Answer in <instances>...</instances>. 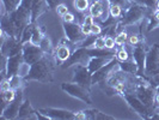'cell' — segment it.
<instances>
[{
    "label": "cell",
    "mask_w": 159,
    "mask_h": 120,
    "mask_svg": "<svg viewBox=\"0 0 159 120\" xmlns=\"http://www.w3.org/2000/svg\"><path fill=\"white\" fill-rule=\"evenodd\" d=\"M54 58L50 54H44V56L37 63L31 65L29 74L25 77V80L35 79L41 82H52V74L54 69Z\"/></svg>",
    "instance_id": "cell-1"
},
{
    "label": "cell",
    "mask_w": 159,
    "mask_h": 120,
    "mask_svg": "<svg viewBox=\"0 0 159 120\" xmlns=\"http://www.w3.org/2000/svg\"><path fill=\"white\" fill-rule=\"evenodd\" d=\"M62 90L67 91L71 96H74L77 98H80L81 101L86 102L88 104L92 103V100L90 97V94H89V89L84 88L83 85H80L78 83H62L61 85Z\"/></svg>",
    "instance_id": "cell-2"
},
{
    "label": "cell",
    "mask_w": 159,
    "mask_h": 120,
    "mask_svg": "<svg viewBox=\"0 0 159 120\" xmlns=\"http://www.w3.org/2000/svg\"><path fill=\"white\" fill-rule=\"evenodd\" d=\"M44 52L42 50V48L34 45L31 42H25L23 43V56L25 63H28L29 65H32L35 63H37L39 60H41L44 56Z\"/></svg>",
    "instance_id": "cell-3"
},
{
    "label": "cell",
    "mask_w": 159,
    "mask_h": 120,
    "mask_svg": "<svg viewBox=\"0 0 159 120\" xmlns=\"http://www.w3.org/2000/svg\"><path fill=\"white\" fill-rule=\"evenodd\" d=\"M74 78L73 82L74 83H78L80 85H83L84 88H86L90 90V87L92 84V73L90 72L88 66L85 65H77L75 70H74Z\"/></svg>",
    "instance_id": "cell-4"
},
{
    "label": "cell",
    "mask_w": 159,
    "mask_h": 120,
    "mask_svg": "<svg viewBox=\"0 0 159 120\" xmlns=\"http://www.w3.org/2000/svg\"><path fill=\"white\" fill-rule=\"evenodd\" d=\"M123 97L128 101V103L130 104V107H132L135 112L139 113L141 117H143V118H148V117L152 114V111H153V109L148 108V107L143 103V101H141L136 95L134 96V94L126 93V94L123 95Z\"/></svg>",
    "instance_id": "cell-5"
},
{
    "label": "cell",
    "mask_w": 159,
    "mask_h": 120,
    "mask_svg": "<svg viewBox=\"0 0 159 120\" xmlns=\"http://www.w3.org/2000/svg\"><path fill=\"white\" fill-rule=\"evenodd\" d=\"M65 31L68 37V40L72 43H81L88 36L83 32V29L79 24L74 23H66L65 22Z\"/></svg>",
    "instance_id": "cell-6"
},
{
    "label": "cell",
    "mask_w": 159,
    "mask_h": 120,
    "mask_svg": "<svg viewBox=\"0 0 159 120\" xmlns=\"http://www.w3.org/2000/svg\"><path fill=\"white\" fill-rule=\"evenodd\" d=\"M89 10L91 16L95 19H98L99 22H105V19L108 18V13H110V6H105L104 0H93Z\"/></svg>",
    "instance_id": "cell-7"
},
{
    "label": "cell",
    "mask_w": 159,
    "mask_h": 120,
    "mask_svg": "<svg viewBox=\"0 0 159 120\" xmlns=\"http://www.w3.org/2000/svg\"><path fill=\"white\" fill-rule=\"evenodd\" d=\"M146 71L151 76H154L159 72V45H154L146 56Z\"/></svg>",
    "instance_id": "cell-8"
},
{
    "label": "cell",
    "mask_w": 159,
    "mask_h": 120,
    "mask_svg": "<svg viewBox=\"0 0 159 120\" xmlns=\"http://www.w3.org/2000/svg\"><path fill=\"white\" fill-rule=\"evenodd\" d=\"M147 11V6H143V5H132L129 10H128L127 15L125 16L122 24H134L139 22L140 19H143L145 13Z\"/></svg>",
    "instance_id": "cell-9"
},
{
    "label": "cell",
    "mask_w": 159,
    "mask_h": 120,
    "mask_svg": "<svg viewBox=\"0 0 159 120\" xmlns=\"http://www.w3.org/2000/svg\"><path fill=\"white\" fill-rule=\"evenodd\" d=\"M22 101H23V93H22V89L19 90V93H17L16 97L13 101H11L8 106L2 111V118H6V119H16L18 117V113L20 109V106H22Z\"/></svg>",
    "instance_id": "cell-10"
},
{
    "label": "cell",
    "mask_w": 159,
    "mask_h": 120,
    "mask_svg": "<svg viewBox=\"0 0 159 120\" xmlns=\"http://www.w3.org/2000/svg\"><path fill=\"white\" fill-rule=\"evenodd\" d=\"M40 113L46 115L47 118L52 119H75L77 113L71 112V111H65V109H53V108H47V109H41Z\"/></svg>",
    "instance_id": "cell-11"
},
{
    "label": "cell",
    "mask_w": 159,
    "mask_h": 120,
    "mask_svg": "<svg viewBox=\"0 0 159 120\" xmlns=\"http://www.w3.org/2000/svg\"><path fill=\"white\" fill-rule=\"evenodd\" d=\"M24 61H25V60H24L23 53L8 58L7 59V78H11V77L18 74L19 69H20V66H22V64H23Z\"/></svg>",
    "instance_id": "cell-12"
},
{
    "label": "cell",
    "mask_w": 159,
    "mask_h": 120,
    "mask_svg": "<svg viewBox=\"0 0 159 120\" xmlns=\"http://www.w3.org/2000/svg\"><path fill=\"white\" fill-rule=\"evenodd\" d=\"M133 59L135 60L138 64V74H143L145 65H146V52H145V47L143 45H136L135 49L133 50Z\"/></svg>",
    "instance_id": "cell-13"
},
{
    "label": "cell",
    "mask_w": 159,
    "mask_h": 120,
    "mask_svg": "<svg viewBox=\"0 0 159 120\" xmlns=\"http://www.w3.org/2000/svg\"><path fill=\"white\" fill-rule=\"evenodd\" d=\"M114 58H105V56H92L91 59H90V61H89L88 64V67L90 72L93 74L96 71H98V70H101L103 66L108 64V63H110Z\"/></svg>",
    "instance_id": "cell-14"
},
{
    "label": "cell",
    "mask_w": 159,
    "mask_h": 120,
    "mask_svg": "<svg viewBox=\"0 0 159 120\" xmlns=\"http://www.w3.org/2000/svg\"><path fill=\"white\" fill-rule=\"evenodd\" d=\"M35 114H36V112L32 109L30 101L25 100L22 103V106H20V109H19L17 119H34V118H36Z\"/></svg>",
    "instance_id": "cell-15"
},
{
    "label": "cell",
    "mask_w": 159,
    "mask_h": 120,
    "mask_svg": "<svg viewBox=\"0 0 159 120\" xmlns=\"http://www.w3.org/2000/svg\"><path fill=\"white\" fill-rule=\"evenodd\" d=\"M56 56L61 60L65 61L71 56V50L67 47V45H65V41H61V43L59 45V47L56 48Z\"/></svg>",
    "instance_id": "cell-16"
},
{
    "label": "cell",
    "mask_w": 159,
    "mask_h": 120,
    "mask_svg": "<svg viewBox=\"0 0 159 120\" xmlns=\"http://www.w3.org/2000/svg\"><path fill=\"white\" fill-rule=\"evenodd\" d=\"M120 67L122 71L127 73H138V64L134 59L130 61H122V64H120Z\"/></svg>",
    "instance_id": "cell-17"
},
{
    "label": "cell",
    "mask_w": 159,
    "mask_h": 120,
    "mask_svg": "<svg viewBox=\"0 0 159 120\" xmlns=\"http://www.w3.org/2000/svg\"><path fill=\"white\" fill-rule=\"evenodd\" d=\"M23 0H2V4L5 5L7 12H15L17 8L20 6V2Z\"/></svg>",
    "instance_id": "cell-18"
},
{
    "label": "cell",
    "mask_w": 159,
    "mask_h": 120,
    "mask_svg": "<svg viewBox=\"0 0 159 120\" xmlns=\"http://www.w3.org/2000/svg\"><path fill=\"white\" fill-rule=\"evenodd\" d=\"M43 37H44V36H43V34H42L40 28H39V26H35V28H34V31H32L30 42L34 43V45H36V46H39L41 43V41L43 40Z\"/></svg>",
    "instance_id": "cell-19"
},
{
    "label": "cell",
    "mask_w": 159,
    "mask_h": 120,
    "mask_svg": "<svg viewBox=\"0 0 159 120\" xmlns=\"http://www.w3.org/2000/svg\"><path fill=\"white\" fill-rule=\"evenodd\" d=\"M40 47L42 48V50L47 54H50L52 53V43H50V40L48 39L47 36L43 37V40L41 41L40 43Z\"/></svg>",
    "instance_id": "cell-20"
},
{
    "label": "cell",
    "mask_w": 159,
    "mask_h": 120,
    "mask_svg": "<svg viewBox=\"0 0 159 120\" xmlns=\"http://www.w3.org/2000/svg\"><path fill=\"white\" fill-rule=\"evenodd\" d=\"M73 5H74L75 10L81 12V11H85L89 8V0H74Z\"/></svg>",
    "instance_id": "cell-21"
},
{
    "label": "cell",
    "mask_w": 159,
    "mask_h": 120,
    "mask_svg": "<svg viewBox=\"0 0 159 120\" xmlns=\"http://www.w3.org/2000/svg\"><path fill=\"white\" fill-rule=\"evenodd\" d=\"M159 26V10H157L151 17V21H150V24H148V30L151 31L153 28H157Z\"/></svg>",
    "instance_id": "cell-22"
},
{
    "label": "cell",
    "mask_w": 159,
    "mask_h": 120,
    "mask_svg": "<svg viewBox=\"0 0 159 120\" xmlns=\"http://www.w3.org/2000/svg\"><path fill=\"white\" fill-rule=\"evenodd\" d=\"M122 13V7L116 5V4H111L110 5V16L112 18H119Z\"/></svg>",
    "instance_id": "cell-23"
},
{
    "label": "cell",
    "mask_w": 159,
    "mask_h": 120,
    "mask_svg": "<svg viewBox=\"0 0 159 120\" xmlns=\"http://www.w3.org/2000/svg\"><path fill=\"white\" fill-rule=\"evenodd\" d=\"M109 2L116 4L122 8H129L132 6V0H109Z\"/></svg>",
    "instance_id": "cell-24"
},
{
    "label": "cell",
    "mask_w": 159,
    "mask_h": 120,
    "mask_svg": "<svg viewBox=\"0 0 159 120\" xmlns=\"http://www.w3.org/2000/svg\"><path fill=\"white\" fill-rule=\"evenodd\" d=\"M116 59L120 61H127V60H129V54L125 48H122L119 52H116Z\"/></svg>",
    "instance_id": "cell-25"
},
{
    "label": "cell",
    "mask_w": 159,
    "mask_h": 120,
    "mask_svg": "<svg viewBox=\"0 0 159 120\" xmlns=\"http://www.w3.org/2000/svg\"><path fill=\"white\" fill-rule=\"evenodd\" d=\"M127 37H128V35H127V32L126 31H121L115 37V42H116V45H125L126 43V41H127Z\"/></svg>",
    "instance_id": "cell-26"
},
{
    "label": "cell",
    "mask_w": 159,
    "mask_h": 120,
    "mask_svg": "<svg viewBox=\"0 0 159 120\" xmlns=\"http://www.w3.org/2000/svg\"><path fill=\"white\" fill-rule=\"evenodd\" d=\"M91 48H105V37H103V36L96 37L95 42H93Z\"/></svg>",
    "instance_id": "cell-27"
},
{
    "label": "cell",
    "mask_w": 159,
    "mask_h": 120,
    "mask_svg": "<svg viewBox=\"0 0 159 120\" xmlns=\"http://www.w3.org/2000/svg\"><path fill=\"white\" fill-rule=\"evenodd\" d=\"M56 11H57V13L60 15L61 17H64L66 13H68V7L64 5V4H59L57 6H56Z\"/></svg>",
    "instance_id": "cell-28"
},
{
    "label": "cell",
    "mask_w": 159,
    "mask_h": 120,
    "mask_svg": "<svg viewBox=\"0 0 159 120\" xmlns=\"http://www.w3.org/2000/svg\"><path fill=\"white\" fill-rule=\"evenodd\" d=\"M115 45H116L115 39H112L111 36L105 37V48H107V49H112V48L115 47Z\"/></svg>",
    "instance_id": "cell-29"
},
{
    "label": "cell",
    "mask_w": 159,
    "mask_h": 120,
    "mask_svg": "<svg viewBox=\"0 0 159 120\" xmlns=\"http://www.w3.org/2000/svg\"><path fill=\"white\" fill-rule=\"evenodd\" d=\"M91 31H92V35H99L102 32V28H101L99 24H97L95 22V23L91 25Z\"/></svg>",
    "instance_id": "cell-30"
},
{
    "label": "cell",
    "mask_w": 159,
    "mask_h": 120,
    "mask_svg": "<svg viewBox=\"0 0 159 120\" xmlns=\"http://www.w3.org/2000/svg\"><path fill=\"white\" fill-rule=\"evenodd\" d=\"M11 89V83H10V79H2V83H1V91H7Z\"/></svg>",
    "instance_id": "cell-31"
},
{
    "label": "cell",
    "mask_w": 159,
    "mask_h": 120,
    "mask_svg": "<svg viewBox=\"0 0 159 120\" xmlns=\"http://www.w3.org/2000/svg\"><path fill=\"white\" fill-rule=\"evenodd\" d=\"M81 29H83V32H84L86 36H89V35H92V31H91V25L84 23L83 25H81Z\"/></svg>",
    "instance_id": "cell-32"
},
{
    "label": "cell",
    "mask_w": 159,
    "mask_h": 120,
    "mask_svg": "<svg viewBox=\"0 0 159 120\" xmlns=\"http://www.w3.org/2000/svg\"><path fill=\"white\" fill-rule=\"evenodd\" d=\"M64 21L66 23H73V22H74V16L68 12V13H66L64 16Z\"/></svg>",
    "instance_id": "cell-33"
},
{
    "label": "cell",
    "mask_w": 159,
    "mask_h": 120,
    "mask_svg": "<svg viewBox=\"0 0 159 120\" xmlns=\"http://www.w3.org/2000/svg\"><path fill=\"white\" fill-rule=\"evenodd\" d=\"M129 43H130L132 46H136V45L139 43V37H138L136 35H132V36L129 37Z\"/></svg>",
    "instance_id": "cell-34"
},
{
    "label": "cell",
    "mask_w": 159,
    "mask_h": 120,
    "mask_svg": "<svg viewBox=\"0 0 159 120\" xmlns=\"http://www.w3.org/2000/svg\"><path fill=\"white\" fill-rule=\"evenodd\" d=\"M84 23L85 24H89V25H92V24L95 23V18L91 16H85V18H84Z\"/></svg>",
    "instance_id": "cell-35"
},
{
    "label": "cell",
    "mask_w": 159,
    "mask_h": 120,
    "mask_svg": "<svg viewBox=\"0 0 159 120\" xmlns=\"http://www.w3.org/2000/svg\"><path fill=\"white\" fill-rule=\"evenodd\" d=\"M75 119H88L85 112H77L75 114Z\"/></svg>",
    "instance_id": "cell-36"
},
{
    "label": "cell",
    "mask_w": 159,
    "mask_h": 120,
    "mask_svg": "<svg viewBox=\"0 0 159 120\" xmlns=\"http://www.w3.org/2000/svg\"><path fill=\"white\" fill-rule=\"evenodd\" d=\"M156 102L159 104V94H157V95H156Z\"/></svg>",
    "instance_id": "cell-37"
},
{
    "label": "cell",
    "mask_w": 159,
    "mask_h": 120,
    "mask_svg": "<svg viewBox=\"0 0 159 120\" xmlns=\"http://www.w3.org/2000/svg\"><path fill=\"white\" fill-rule=\"evenodd\" d=\"M156 7L157 10H159V0H156Z\"/></svg>",
    "instance_id": "cell-38"
}]
</instances>
